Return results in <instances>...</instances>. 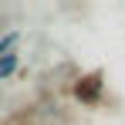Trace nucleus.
Returning a JSON list of instances; mask_svg holds the SVG:
<instances>
[{"mask_svg":"<svg viewBox=\"0 0 125 125\" xmlns=\"http://www.w3.org/2000/svg\"><path fill=\"white\" fill-rule=\"evenodd\" d=\"M98 95H102V71H91V74L78 78V84H74V98H78V102L95 105Z\"/></svg>","mask_w":125,"mask_h":125,"instance_id":"1","label":"nucleus"},{"mask_svg":"<svg viewBox=\"0 0 125 125\" xmlns=\"http://www.w3.org/2000/svg\"><path fill=\"white\" fill-rule=\"evenodd\" d=\"M14 71H17V51L0 54V81H3V78H10Z\"/></svg>","mask_w":125,"mask_h":125,"instance_id":"2","label":"nucleus"},{"mask_svg":"<svg viewBox=\"0 0 125 125\" xmlns=\"http://www.w3.org/2000/svg\"><path fill=\"white\" fill-rule=\"evenodd\" d=\"M14 47H17V31H10V34H3V37H0V54L14 51Z\"/></svg>","mask_w":125,"mask_h":125,"instance_id":"3","label":"nucleus"}]
</instances>
